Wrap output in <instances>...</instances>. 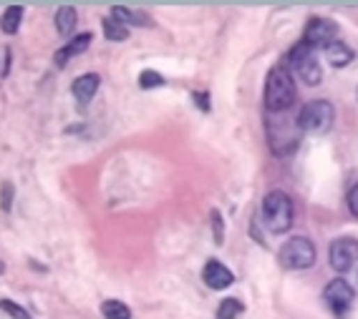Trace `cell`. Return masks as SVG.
<instances>
[{
	"instance_id": "1",
	"label": "cell",
	"mask_w": 358,
	"mask_h": 319,
	"mask_svg": "<svg viewBox=\"0 0 358 319\" xmlns=\"http://www.w3.org/2000/svg\"><path fill=\"white\" fill-rule=\"evenodd\" d=\"M295 104V79L286 65H272L265 79V108L270 113H286Z\"/></svg>"
},
{
	"instance_id": "2",
	"label": "cell",
	"mask_w": 358,
	"mask_h": 319,
	"mask_svg": "<svg viewBox=\"0 0 358 319\" xmlns=\"http://www.w3.org/2000/svg\"><path fill=\"white\" fill-rule=\"evenodd\" d=\"M263 224L272 234H286L293 227V199L286 191H267L263 199Z\"/></svg>"
},
{
	"instance_id": "3",
	"label": "cell",
	"mask_w": 358,
	"mask_h": 319,
	"mask_svg": "<svg viewBox=\"0 0 358 319\" xmlns=\"http://www.w3.org/2000/svg\"><path fill=\"white\" fill-rule=\"evenodd\" d=\"M288 63H290L293 73H295L305 85H318L320 81H323V68H320L318 53H316L313 46L303 43V40H300L298 46L290 48Z\"/></svg>"
},
{
	"instance_id": "4",
	"label": "cell",
	"mask_w": 358,
	"mask_h": 319,
	"mask_svg": "<svg viewBox=\"0 0 358 319\" xmlns=\"http://www.w3.org/2000/svg\"><path fill=\"white\" fill-rule=\"evenodd\" d=\"M278 261L286 269H293V272L311 269L316 264V247H313V241L308 236H293L280 247Z\"/></svg>"
},
{
	"instance_id": "5",
	"label": "cell",
	"mask_w": 358,
	"mask_h": 319,
	"mask_svg": "<svg viewBox=\"0 0 358 319\" xmlns=\"http://www.w3.org/2000/svg\"><path fill=\"white\" fill-rule=\"evenodd\" d=\"M333 118H336V111L328 101H311L305 104L298 113V126L303 133H328L333 126Z\"/></svg>"
},
{
	"instance_id": "6",
	"label": "cell",
	"mask_w": 358,
	"mask_h": 319,
	"mask_svg": "<svg viewBox=\"0 0 358 319\" xmlns=\"http://www.w3.org/2000/svg\"><path fill=\"white\" fill-rule=\"evenodd\" d=\"M323 300H325V304L331 306V312L336 314V317L343 319L345 314L351 312L353 300H356V292H353V287L345 279H333V281L325 284Z\"/></svg>"
},
{
	"instance_id": "7",
	"label": "cell",
	"mask_w": 358,
	"mask_h": 319,
	"mask_svg": "<svg viewBox=\"0 0 358 319\" xmlns=\"http://www.w3.org/2000/svg\"><path fill=\"white\" fill-rule=\"evenodd\" d=\"M328 259H331V267L338 274L351 272L358 264V239L353 236H341L331 244L328 249Z\"/></svg>"
},
{
	"instance_id": "8",
	"label": "cell",
	"mask_w": 358,
	"mask_h": 319,
	"mask_svg": "<svg viewBox=\"0 0 358 319\" xmlns=\"http://www.w3.org/2000/svg\"><path fill=\"white\" fill-rule=\"evenodd\" d=\"M333 40H338V26L328 18L313 15L303 31V43H308V46L313 48H325L328 43H333Z\"/></svg>"
},
{
	"instance_id": "9",
	"label": "cell",
	"mask_w": 358,
	"mask_h": 319,
	"mask_svg": "<svg viewBox=\"0 0 358 319\" xmlns=\"http://www.w3.org/2000/svg\"><path fill=\"white\" fill-rule=\"evenodd\" d=\"M202 279H205V284L210 289H227V287H233V281H235V274L230 272V269L222 264V261L217 259H210L205 264V269H202Z\"/></svg>"
},
{
	"instance_id": "10",
	"label": "cell",
	"mask_w": 358,
	"mask_h": 319,
	"mask_svg": "<svg viewBox=\"0 0 358 319\" xmlns=\"http://www.w3.org/2000/svg\"><path fill=\"white\" fill-rule=\"evenodd\" d=\"M99 85H101L99 73H84V76H79V79L71 83V93L73 98L79 101V106H88L91 98L96 96V91H99Z\"/></svg>"
},
{
	"instance_id": "11",
	"label": "cell",
	"mask_w": 358,
	"mask_h": 319,
	"mask_svg": "<svg viewBox=\"0 0 358 319\" xmlns=\"http://www.w3.org/2000/svg\"><path fill=\"white\" fill-rule=\"evenodd\" d=\"M91 33H81V35H76V38H71L63 48H59L54 56V63L56 68H66V63L73 58V56H79V53H84L88 46H91Z\"/></svg>"
},
{
	"instance_id": "12",
	"label": "cell",
	"mask_w": 358,
	"mask_h": 319,
	"mask_svg": "<svg viewBox=\"0 0 358 319\" xmlns=\"http://www.w3.org/2000/svg\"><path fill=\"white\" fill-rule=\"evenodd\" d=\"M111 18L119 20L121 26H137V28H154V20L146 13H134L126 6H114L111 8Z\"/></svg>"
},
{
	"instance_id": "13",
	"label": "cell",
	"mask_w": 358,
	"mask_h": 319,
	"mask_svg": "<svg viewBox=\"0 0 358 319\" xmlns=\"http://www.w3.org/2000/svg\"><path fill=\"white\" fill-rule=\"evenodd\" d=\"M323 56L328 58V63L336 65V68H345V65L353 60V51L348 46H345L343 40H333V43H328V46L323 48Z\"/></svg>"
},
{
	"instance_id": "14",
	"label": "cell",
	"mask_w": 358,
	"mask_h": 319,
	"mask_svg": "<svg viewBox=\"0 0 358 319\" xmlns=\"http://www.w3.org/2000/svg\"><path fill=\"white\" fill-rule=\"evenodd\" d=\"M76 23H79V13H76L73 6H61L56 10V31H59V35L68 38L76 31Z\"/></svg>"
},
{
	"instance_id": "15",
	"label": "cell",
	"mask_w": 358,
	"mask_h": 319,
	"mask_svg": "<svg viewBox=\"0 0 358 319\" xmlns=\"http://www.w3.org/2000/svg\"><path fill=\"white\" fill-rule=\"evenodd\" d=\"M23 23V6H8L6 13L0 15V31L6 35H15Z\"/></svg>"
},
{
	"instance_id": "16",
	"label": "cell",
	"mask_w": 358,
	"mask_h": 319,
	"mask_svg": "<svg viewBox=\"0 0 358 319\" xmlns=\"http://www.w3.org/2000/svg\"><path fill=\"white\" fill-rule=\"evenodd\" d=\"M101 314L104 319H132V309L119 300H107L101 304Z\"/></svg>"
},
{
	"instance_id": "17",
	"label": "cell",
	"mask_w": 358,
	"mask_h": 319,
	"mask_svg": "<svg viewBox=\"0 0 358 319\" xmlns=\"http://www.w3.org/2000/svg\"><path fill=\"white\" fill-rule=\"evenodd\" d=\"M242 302L238 300V297H227V300L219 302L217 306V319H238L240 314H242Z\"/></svg>"
},
{
	"instance_id": "18",
	"label": "cell",
	"mask_w": 358,
	"mask_h": 319,
	"mask_svg": "<svg viewBox=\"0 0 358 319\" xmlns=\"http://www.w3.org/2000/svg\"><path fill=\"white\" fill-rule=\"evenodd\" d=\"M104 35H107L109 40H116V43H121V40L129 38V28L121 26L119 20H114V18H104Z\"/></svg>"
},
{
	"instance_id": "19",
	"label": "cell",
	"mask_w": 358,
	"mask_h": 319,
	"mask_svg": "<svg viewBox=\"0 0 358 319\" xmlns=\"http://www.w3.org/2000/svg\"><path fill=\"white\" fill-rule=\"evenodd\" d=\"M164 83V79H162V73H157V71H141V76H139V85L144 88V91H149V88H157V85H162Z\"/></svg>"
},
{
	"instance_id": "20",
	"label": "cell",
	"mask_w": 358,
	"mask_h": 319,
	"mask_svg": "<svg viewBox=\"0 0 358 319\" xmlns=\"http://www.w3.org/2000/svg\"><path fill=\"white\" fill-rule=\"evenodd\" d=\"M13 196H15V189H13V183L10 181H3V186H0V208L3 211H10L13 208Z\"/></svg>"
},
{
	"instance_id": "21",
	"label": "cell",
	"mask_w": 358,
	"mask_h": 319,
	"mask_svg": "<svg viewBox=\"0 0 358 319\" xmlns=\"http://www.w3.org/2000/svg\"><path fill=\"white\" fill-rule=\"evenodd\" d=\"M0 309L6 314H10L13 319H31V314H28L20 304H15L13 300H0Z\"/></svg>"
},
{
	"instance_id": "22",
	"label": "cell",
	"mask_w": 358,
	"mask_h": 319,
	"mask_svg": "<svg viewBox=\"0 0 358 319\" xmlns=\"http://www.w3.org/2000/svg\"><path fill=\"white\" fill-rule=\"evenodd\" d=\"M212 231H215V241L222 244L225 241V224H222V216H219L217 208L212 211Z\"/></svg>"
},
{
	"instance_id": "23",
	"label": "cell",
	"mask_w": 358,
	"mask_h": 319,
	"mask_svg": "<svg viewBox=\"0 0 358 319\" xmlns=\"http://www.w3.org/2000/svg\"><path fill=\"white\" fill-rule=\"evenodd\" d=\"M345 202H348V211L358 219V183H353L348 196H345Z\"/></svg>"
},
{
	"instance_id": "24",
	"label": "cell",
	"mask_w": 358,
	"mask_h": 319,
	"mask_svg": "<svg viewBox=\"0 0 358 319\" xmlns=\"http://www.w3.org/2000/svg\"><path fill=\"white\" fill-rule=\"evenodd\" d=\"M192 98H194V106H199V108H202V111H210V93H207V91H194L192 93Z\"/></svg>"
},
{
	"instance_id": "25",
	"label": "cell",
	"mask_w": 358,
	"mask_h": 319,
	"mask_svg": "<svg viewBox=\"0 0 358 319\" xmlns=\"http://www.w3.org/2000/svg\"><path fill=\"white\" fill-rule=\"evenodd\" d=\"M3 272H6V264H3V261H0V274H3Z\"/></svg>"
}]
</instances>
